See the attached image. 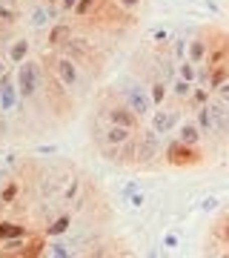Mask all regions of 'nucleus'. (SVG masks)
<instances>
[{
	"label": "nucleus",
	"instance_id": "30",
	"mask_svg": "<svg viewBox=\"0 0 229 258\" xmlns=\"http://www.w3.org/2000/svg\"><path fill=\"white\" fill-rule=\"evenodd\" d=\"M120 201H126L129 210H143V207H146V192L135 189V192H129L126 198H120Z\"/></svg>",
	"mask_w": 229,
	"mask_h": 258
},
{
	"label": "nucleus",
	"instance_id": "8",
	"mask_svg": "<svg viewBox=\"0 0 229 258\" xmlns=\"http://www.w3.org/2000/svg\"><path fill=\"white\" fill-rule=\"evenodd\" d=\"M60 52H66L69 57H74L81 66H89L92 69V60H95V49H92V40H86V37H69L63 46H60ZM98 63V60H95Z\"/></svg>",
	"mask_w": 229,
	"mask_h": 258
},
{
	"label": "nucleus",
	"instance_id": "4",
	"mask_svg": "<svg viewBox=\"0 0 229 258\" xmlns=\"http://www.w3.org/2000/svg\"><path fill=\"white\" fill-rule=\"evenodd\" d=\"M164 161L169 166H178V169H189V166L203 164V152L198 147H189V144L172 138L164 149Z\"/></svg>",
	"mask_w": 229,
	"mask_h": 258
},
{
	"label": "nucleus",
	"instance_id": "21",
	"mask_svg": "<svg viewBox=\"0 0 229 258\" xmlns=\"http://www.w3.org/2000/svg\"><path fill=\"white\" fill-rule=\"evenodd\" d=\"M26 57H29V40L26 37H15L12 46H9V60L18 66V63H23Z\"/></svg>",
	"mask_w": 229,
	"mask_h": 258
},
{
	"label": "nucleus",
	"instance_id": "33",
	"mask_svg": "<svg viewBox=\"0 0 229 258\" xmlns=\"http://www.w3.org/2000/svg\"><path fill=\"white\" fill-rule=\"evenodd\" d=\"M215 232L220 235V241H223V247H229V215H223L218 221V227H215Z\"/></svg>",
	"mask_w": 229,
	"mask_h": 258
},
{
	"label": "nucleus",
	"instance_id": "41",
	"mask_svg": "<svg viewBox=\"0 0 229 258\" xmlns=\"http://www.w3.org/2000/svg\"><path fill=\"white\" fill-rule=\"evenodd\" d=\"M135 189H140V186H137V181H129V184H123V186H120V198H126V195L135 192Z\"/></svg>",
	"mask_w": 229,
	"mask_h": 258
},
{
	"label": "nucleus",
	"instance_id": "12",
	"mask_svg": "<svg viewBox=\"0 0 229 258\" xmlns=\"http://www.w3.org/2000/svg\"><path fill=\"white\" fill-rule=\"evenodd\" d=\"M132 138H135V129L118 126V123H106V129L98 135L101 147H103V144H126V141H132Z\"/></svg>",
	"mask_w": 229,
	"mask_h": 258
},
{
	"label": "nucleus",
	"instance_id": "27",
	"mask_svg": "<svg viewBox=\"0 0 229 258\" xmlns=\"http://www.w3.org/2000/svg\"><path fill=\"white\" fill-rule=\"evenodd\" d=\"M18 192H20L18 181H6V184L0 186V204H15L18 201Z\"/></svg>",
	"mask_w": 229,
	"mask_h": 258
},
{
	"label": "nucleus",
	"instance_id": "2",
	"mask_svg": "<svg viewBox=\"0 0 229 258\" xmlns=\"http://www.w3.org/2000/svg\"><path fill=\"white\" fill-rule=\"evenodd\" d=\"M161 141L164 135H158L152 126L137 129L135 132V166L140 169H152L161 158Z\"/></svg>",
	"mask_w": 229,
	"mask_h": 258
},
{
	"label": "nucleus",
	"instance_id": "38",
	"mask_svg": "<svg viewBox=\"0 0 229 258\" xmlns=\"http://www.w3.org/2000/svg\"><path fill=\"white\" fill-rule=\"evenodd\" d=\"M161 244H164V247H169V249H175V247H178V244H181V241H178V235H175V232H166V235H164V241H161Z\"/></svg>",
	"mask_w": 229,
	"mask_h": 258
},
{
	"label": "nucleus",
	"instance_id": "22",
	"mask_svg": "<svg viewBox=\"0 0 229 258\" xmlns=\"http://www.w3.org/2000/svg\"><path fill=\"white\" fill-rule=\"evenodd\" d=\"M69 227H72V218H69V215H57L55 221L49 224V227H46V238H60V235H66V232H69Z\"/></svg>",
	"mask_w": 229,
	"mask_h": 258
},
{
	"label": "nucleus",
	"instance_id": "1",
	"mask_svg": "<svg viewBox=\"0 0 229 258\" xmlns=\"http://www.w3.org/2000/svg\"><path fill=\"white\" fill-rule=\"evenodd\" d=\"M15 83H18L20 101H32L40 89H43V63L35 57H26L23 63L15 69Z\"/></svg>",
	"mask_w": 229,
	"mask_h": 258
},
{
	"label": "nucleus",
	"instance_id": "34",
	"mask_svg": "<svg viewBox=\"0 0 229 258\" xmlns=\"http://www.w3.org/2000/svg\"><path fill=\"white\" fill-rule=\"evenodd\" d=\"M220 207V198H215V195H206L201 204H198V210L201 212H212V210H218Z\"/></svg>",
	"mask_w": 229,
	"mask_h": 258
},
{
	"label": "nucleus",
	"instance_id": "43",
	"mask_svg": "<svg viewBox=\"0 0 229 258\" xmlns=\"http://www.w3.org/2000/svg\"><path fill=\"white\" fill-rule=\"evenodd\" d=\"M9 3H15V6H18V3H20V0H9Z\"/></svg>",
	"mask_w": 229,
	"mask_h": 258
},
{
	"label": "nucleus",
	"instance_id": "19",
	"mask_svg": "<svg viewBox=\"0 0 229 258\" xmlns=\"http://www.w3.org/2000/svg\"><path fill=\"white\" fill-rule=\"evenodd\" d=\"M29 23H32L35 29H49L52 23H55V20H52V15L46 12V3H40V0H37L35 6H32V18H29Z\"/></svg>",
	"mask_w": 229,
	"mask_h": 258
},
{
	"label": "nucleus",
	"instance_id": "7",
	"mask_svg": "<svg viewBox=\"0 0 229 258\" xmlns=\"http://www.w3.org/2000/svg\"><path fill=\"white\" fill-rule=\"evenodd\" d=\"M103 118H106V123H118V126H126V129H137V123H140V115L135 109H129L123 101L103 106Z\"/></svg>",
	"mask_w": 229,
	"mask_h": 258
},
{
	"label": "nucleus",
	"instance_id": "39",
	"mask_svg": "<svg viewBox=\"0 0 229 258\" xmlns=\"http://www.w3.org/2000/svg\"><path fill=\"white\" fill-rule=\"evenodd\" d=\"M60 3V9H63V15H72L74 6H78V0H57Z\"/></svg>",
	"mask_w": 229,
	"mask_h": 258
},
{
	"label": "nucleus",
	"instance_id": "25",
	"mask_svg": "<svg viewBox=\"0 0 229 258\" xmlns=\"http://www.w3.org/2000/svg\"><path fill=\"white\" fill-rule=\"evenodd\" d=\"M212 95L206 86H201V83H195L192 86V95H189V101L183 103V106H189V109H198V106H203V103H209Z\"/></svg>",
	"mask_w": 229,
	"mask_h": 258
},
{
	"label": "nucleus",
	"instance_id": "18",
	"mask_svg": "<svg viewBox=\"0 0 229 258\" xmlns=\"http://www.w3.org/2000/svg\"><path fill=\"white\" fill-rule=\"evenodd\" d=\"M146 86H149V95H152V103H155V106H164V103L169 101V83H166L164 78L152 75Z\"/></svg>",
	"mask_w": 229,
	"mask_h": 258
},
{
	"label": "nucleus",
	"instance_id": "36",
	"mask_svg": "<svg viewBox=\"0 0 229 258\" xmlns=\"http://www.w3.org/2000/svg\"><path fill=\"white\" fill-rule=\"evenodd\" d=\"M57 149H60L57 144H40V147H35V152L37 155H55Z\"/></svg>",
	"mask_w": 229,
	"mask_h": 258
},
{
	"label": "nucleus",
	"instance_id": "40",
	"mask_svg": "<svg viewBox=\"0 0 229 258\" xmlns=\"http://www.w3.org/2000/svg\"><path fill=\"white\" fill-rule=\"evenodd\" d=\"M201 6H203L206 12H212V15H220V6L215 3V0H201Z\"/></svg>",
	"mask_w": 229,
	"mask_h": 258
},
{
	"label": "nucleus",
	"instance_id": "29",
	"mask_svg": "<svg viewBox=\"0 0 229 258\" xmlns=\"http://www.w3.org/2000/svg\"><path fill=\"white\" fill-rule=\"evenodd\" d=\"M178 75H181L183 81H192L198 78V63H192L189 57H183V60H178Z\"/></svg>",
	"mask_w": 229,
	"mask_h": 258
},
{
	"label": "nucleus",
	"instance_id": "15",
	"mask_svg": "<svg viewBox=\"0 0 229 258\" xmlns=\"http://www.w3.org/2000/svg\"><path fill=\"white\" fill-rule=\"evenodd\" d=\"M192 81H183L181 75H175L169 81V103H186L189 95H192Z\"/></svg>",
	"mask_w": 229,
	"mask_h": 258
},
{
	"label": "nucleus",
	"instance_id": "31",
	"mask_svg": "<svg viewBox=\"0 0 229 258\" xmlns=\"http://www.w3.org/2000/svg\"><path fill=\"white\" fill-rule=\"evenodd\" d=\"M98 6V0H78V6H74V18H81V20H86L92 15V9Z\"/></svg>",
	"mask_w": 229,
	"mask_h": 258
},
{
	"label": "nucleus",
	"instance_id": "10",
	"mask_svg": "<svg viewBox=\"0 0 229 258\" xmlns=\"http://www.w3.org/2000/svg\"><path fill=\"white\" fill-rule=\"evenodd\" d=\"M186 57H189L192 63H206V57H209V32H195V35L189 37Z\"/></svg>",
	"mask_w": 229,
	"mask_h": 258
},
{
	"label": "nucleus",
	"instance_id": "44",
	"mask_svg": "<svg viewBox=\"0 0 229 258\" xmlns=\"http://www.w3.org/2000/svg\"><path fill=\"white\" fill-rule=\"evenodd\" d=\"M40 3H46V0H40Z\"/></svg>",
	"mask_w": 229,
	"mask_h": 258
},
{
	"label": "nucleus",
	"instance_id": "20",
	"mask_svg": "<svg viewBox=\"0 0 229 258\" xmlns=\"http://www.w3.org/2000/svg\"><path fill=\"white\" fill-rule=\"evenodd\" d=\"M23 235H29V230L23 224L0 221V244H3V241H12V238H23Z\"/></svg>",
	"mask_w": 229,
	"mask_h": 258
},
{
	"label": "nucleus",
	"instance_id": "42",
	"mask_svg": "<svg viewBox=\"0 0 229 258\" xmlns=\"http://www.w3.org/2000/svg\"><path fill=\"white\" fill-rule=\"evenodd\" d=\"M6 72H9V69H6V63H3V57H0V78H3Z\"/></svg>",
	"mask_w": 229,
	"mask_h": 258
},
{
	"label": "nucleus",
	"instance_id": "11",
	"mask_svg": "<svg viewBox=\"0 0 229 258\" xmlns=\"http://www.w3.org/2000/svg\"><path fill=\"white\" fill-rule=\"evenodd\" d=\"M209 109H212V120H215V132L220 138H229V103H223L220 98H212Z\"/></svg>",
	"mask_w": 229,
	"mask_h": 258
},
{
	"label": "nucleus",
	"instance_id": "14",
	"mask_svg": "<svg viewBox=\"0 0 229 258\" xmlns=\"http://www.w3.org/2000/svg\"><path fill=\"white\" fill-rule=\"evenodd\" d=\"M69 37H72V26L63 23V20H55L52 26L46 29V43H49L52 49H60Z\"/></svg>",
	"mask_w": 229,
	"mask_h": 258
},
{
	"label": "nucleus",
	"instance_id": "28",
	"mask_svg": "<svg viewBox=\"0 0 229 258\" xmlns=\"http://www.w3.org/2000/svg\"><path fill=\"white\" fill-rule=\"evenodd\" d=\"M149 37H152V43H155L158 49H166L169 40H172V32H169L166 26H155L152 32H149Z\"/></svg>",
	"mask_w": 229,
	"mask_h": 258
},
{
	"label": "nucleus",
	"instance_id": "23",
	"mask_svg": "<svg viewBox=\"0 0 229 258\" xmlns=\"http://www.w3.org/2000/svg\"><path fill=\"white\" fill-rule=\"evenodd\" d=\"M169 55L175 57V60H183V57H186V49H189V35H172V40H169Z\"/></svg>",
	"mask_w": 229,
	"mask_h": 258
},
{
	"label": "nucleus",
	"instance_id": "6",
	"mask_svg": "<svg viewBox=\"0 0 229 258\" xmlns=\"http://www.w3.org/2000/svg\"><path fill=\"white\" fill-rule=\"evenodd\" d=\"M183 120L181 115V103H172V106H158V109H152V115H149V126L155 129L158 135H172L175 129H178V123Z\"/></svg>",
	"mask_w": 229,
	"mask_h": 258
},
{
	"label": "nucleus",
	"instance_id": "16",
	"mask_svg": "<svg viewBox=\"0 0 229 258\" xmlns=\"http://www.w3.org/2000/svg\"><path fill=\"white\" fill-rule=\"evenodd\" d=\"M155 75H158V78H164V81L169 83L175 75H178V60H175L169 52H161V55H155Z\"/></svg>",
	"mask_w": 229,
	"mask_h": 258
},
{
	"label": "nucleus",
	"instance_id": "3",
	"mask_svg": "<svg viewBox=\"0 0 229 258\" xmlns=\"http://www.w3.org/2000/svg\"><path fill=\"white\" fill-rule=\"evenodd\" d=\"M49 66H52V72L57 75V81L63 83L66 89H78L83 83L81 63H78L74 57H69L66 52H60V49H55V52L49 55Z\"/></svg>",
	"mask_w": 229,
	"mask_h": 258
},
{
	"label": "nucleus",
	"instance_id": "17",
	"mask_svg": "<svg viewBox=\"0 0 229 258\" xmlns=\"http://www.w3.org/2000/svg\"><path fill=\"white\" fill-rule=\"evenodd\" d=\"M195 112V123H198V129L203 132V138H212V135H218L215 132V120H212V109H209V103H203V106H198Z\"/></svg>",
	"mask_w": 229,
	"mask_h": 258
},
{
	"label": "nucleus",
	"instance_id": "32",
	"mask_svg": "<svg viewBox=\"0 0 229 258\" xmlns=\"http://www.w3.org/2000/svg\"><path fill=\"white\" fill-rule=\"evenodd\" d=\"M78 192H81V178H72V184L63 189V201H78Z\"/></svg>",
	"mask_w": 229,
	"mask_h": 258
},
{
	"label": "nucleus",
	"instance_id": "26",
	"mask_svg": "<svg viewBox=\"0 0 229 258\" xmlns=\"http://www.w3.org/2000/svg\"><path fill=\"white\" fill-rule=\"evenodd\" d=\"M15 20H18V6L9 3V0H0V23L3 26H12Z\"/></svg>",
	"mask_w": 229,
	"mask_h": 258
},
{
	"label": "nucleus",
	"instance_id": "9",
	"mask_svg": "<svg viewBox=\"0 0 229 258\" xmlns=\"http://www.w3.org/2000/svg\"><path fill=\"white\" fill-rule=\"evenodd\" d=\"M20 103V92H18V83H15V75L6 72L0 78V112L9 115V112L18 109Z\"/></svg>",
	"mask_w": 229,
	"mask_h": 258
},
{
	"label": "nucleus",
	"instance_id": "24",
	"mask_svg": "<svg viewBox=\"0 0 229 258\" xmlns=\"http://www.w3.org/2000/svg\"><path fill=\"white\" fill-rule=\"evenodd\" d=\"M43 255H52V258H69V255H74V249H72V244H63L60 238H52L49 244H46Z\"/></svg>",
	"mask_w": 229,
	"mask_h": 258
},
{
	"label": "nucleus",
	"instance_id": "37",
	"mask_svg": "<svg viewBox=\"0 0 229 258\" xmlns=\"http://www.w3.org/2000/svg\"><path fill=\"white\" fill-rule=\"evenodd\" d=\"M115 3H118L123 12H135L137 6H140V0H115Z\"/></svg>",
	"mask_w": 229,
	"mask_h": 258
},
{
	"label": "nucleus",
	"instance_id": "5",
	"mask_svg": "<svg viewBox=\"0 0 229 258\" xmlns=\"http://www.w3.org/2000/svg\"><path fill=\"white\" fill-rule=\"evenodd\" d=\"M120 95H123V103H126L129 109H135L140 118L152 115V109H155V103H152V95H149V86H143V83L129 81L126 86L120 89Z\"/></svg>",
	"mask_w": 229,
	"mask_h": 258
},
{
	"label": "nucleus",
	"instance_id": "13",
	"mask_svg": "<svg viewBox=\"0 0 229 258\" xmlns=\"http://www.w3.org/2000/svg\"><path fill=\"white\" fill-rule=\"evenodd\" d=\"M175 138L183 141V144H189V147H201V141H203V132L198 129V123L192 120H181L178 123V129H175Z\"/></svg>",
	"mask_w": 229,
	"mask_h": 258
},
{
	"label": "nucleus",
	"instance_id": "35",
	"mask_svg": "<svg viewBox=\"0 0 229 258\" xmlns=\"http://www.w3.org/2000/svg\"><path fill=\"white\" fill-rule=\"evenodd\" d=\"M212 92H215V98H220L223 103H229V78H223V81H220Z\"/></svg>",
	"mask_w": 229,
	"mask_h": 258
}]
</instances>
